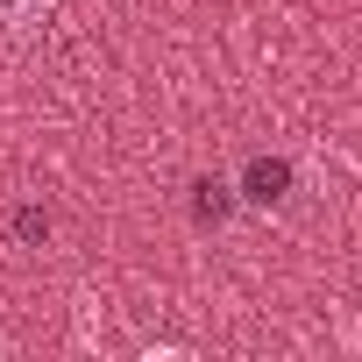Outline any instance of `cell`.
<instances>
[{
	"label": "cell",
	"instance_id": "1",
	"mask_svg": "<svg viewBox=\"0 0 362 362\" xmlns=\"http://www.w3.org/2000/svg\"><path fill=\"white\" fill-rule=\"evenodd\" d=\"M242 185H249L256 206H270V199H284V185H291V163H284V156H256V163L242 170Z\"/></svg>",
	"mask_w": 362,
	"mask_h": 362
},
{
	"label": "cell",
	"instance_id": "2",
	"mask_svg": "<svg viewBox=\"0 0 362 362\" xmlns=\"http://www.w3.org/2000/svg\"><path fill=\"white\" fill-rule=\"evenodd\" d=\"M50 8H57V0H0V29H8V36H22V29H36Z\"/></svg>",
	"mask_w": 362,
	"mask_h": 362
},
{
	"label": "cell",
	"instance_id": "3",
	"mask_svg": "<svg viewBox=\"0 0 362 362\" xmlns=\"http://www.w3.org/2000/svg\"><path fill=\"white\" fill-rule=\"evenodd\" d=\"M221 192H228V185H199V221H221V214H228Z\"/></svg>",
	"mask_w": 362,
	"mask_h": 362
}]
</instances>
